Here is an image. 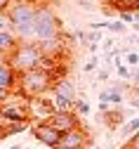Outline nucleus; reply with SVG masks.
Listing matches in <instances>:
<instances>
[{"label":"nucleus","mask_w":139,"mask_h":149,"mask_svg":"<svg viewBox=\"0 0 139 149\" xmlns=\"http://www.w3.org/2000/svg\"><path fill=\"white\" fill-rule=\"evenodd\" d=\"M134 22H139V10H137V12H134Z\"/></svg>","instance_id":"473e14b6"},{"label":"nucleus","mask_w":139,"mask_h":149,"mask_svg":"<svg viewBox=\"0 0 139 149\" xmlns=\"http://www.w3.org/2000/svg\"><path fill=\"white\" fill-rule=\"evenodd\" d=\"M12 5V0H0V12H7Z\"/></svg>","instance_id":"bb28decb"},{"label":"nucleus","mask_w":139,"mask_h":149,"mask_svg":"<svg viewBox=\"0 0 139 149\" xmlns=\"http://www.w3.org/2000/svg\"><path fill=\"white\" fill-rule=\"evenodd\" d=\"M78 7H80V10H87V12L94 10V5L90 3V0H78Z\"/></svg>","instance_id":"393cba45"},{"label":"nucleus","mask_w":139,"mask_h":149,"mask_svg":"<svg viewBox=\"0 0 139 149\" xmlns=\"http://www.w3.org/2000/svg\"><path fill=\"white\" fill-rule=\"evenodd\" d=\"M127 149H139V133H134L132 137H127Z\"/></svg>","instance_id":"5701e85b"},{"label":"nucleus","mask_w":139,"mask_h":149,"mask_svg":"<svg viewBox=\"0 0 139 149\" xmlns=\"http://www.w3.org/2000/svg\"><path fill=\"white\" fill-rule=\"evenodd\" d=\"M118 19H120L123 24H134V12H118Z\"/></svg>","instance_id":"412c9836"},{"label":"nucleus","mask_w":139,"mask_h":149,"mask_svg":"<svg viewBox=\"0 0 139 149\" xmlns=\"http://www.w3.org/2000/svg\"><path fill=\"white\" fill-rule=\"evenodd\" d=\"M0 121L5 123H31V102L19 92H10V97L0 104Z\"/></svg>","instance_id":"39448f33"},{"label":"nucleus","mask_w":139,"mask_h":149,"mask_svg":"<svg viewBox=\"0 0 139 149\" xmlns=\"http://www.w3.org/2000/svg\"><path fill=\"white\" fill-rule=\"evenodd\" d=\"M7 62L12 64V69L17 73H26L31 69H40L43 62H45V54H43V50H40L38 43H19L10 52Z\"/></svg>","instance_id":"20e7f679"},{"label":"nucleus","mask_w":139,"mask_h":149,"mask_svg":"<svg viewBox=\"0 0 139 149\" xmlns=\"http://www.w3.org/2000/svg\"><path fill=\"white\" fill-rule=\"evenodd\" d=\"M73 111H75L78 116H87L90 111H92V107H90V102H85V100H80V97H78V100H75V107H73Z\"/></svg>","instance_id":"2eb2a0df"},{"label":"nucleus","mask_w":139,"mask_h":149,"mask_svg":"<svg viewBox=\"0 0 139 149\" xmlns=\"http://www.w3.org/2000/svg\"><path fill=\"white\" fill-rule=\"evenodd\" d=\"M130 104H132V109H139V97H130Z\"/></svg>","instance_id":"7c9ffc66"},{"label":"nucleus","mask_w":139,"mask_h":149,"mask_svg":"<svg viewBox=\"0 0 139 149\" xmlns=\"http://www.w3.org/2000/svg\"><path fill=\"white\" fill-rule=\"evenodd\" d=\"M115 71H118V78H120V81L132 83V69H130L127 64H118V66H115Z\"/></svg>","instance_id":"f3484780"},{"label":"nucleus","mask_w":139,"mask_h":149,"mask_svg":"<svg viewBox=\"0 0 139 149\" xmlns=\"http://www.w3.org/2000/svg\"><path fill=\"white\" fill-rule=\"evenodd\" d=\"M64 33H66L64 31V24L57 17L52 3L40 0V5H38V14H35V43H45V40L62 38Z\"/></svg>","instance_id":"7ed1b4c3"},{"label":"nucleus","mask_w":139,"mask_h":149,"mask_svg":"<svg viewBox=\"0 0 139 149\" xmlns=\"http://www.w3.org/2000/svg\"><path fill=\"white\" fill-rule=\"evenodd\" d=\"M130 45H139V36H127V38H125Z\"/></svg>","instance_id":"c85d7f7f"},{"label":"nucleus","mask_w":139,"mask_h":149,"mask_svg":"<svg viewBox=\"0 0 139 149\" xmlns=\"http://www.w3.org/2000/svg\"><path fill=\"white\" fill-rule=\"evenodd\" d=\"M50 97H52V104L57 111H73L75 100H78V88L68 76H64V78L54 81V85L50 90Z\"/></svg>","instance_id":"423d86ee"},{"label":"nucleus","mask_w":139,"mask_h":149,"mask_svg":"<svg viewBox=\"0 0 139 149\" xmlns=\"http://www.w3.org/2000/svg\"><path fill=\"white\" fill-rule=\"evenodd\" d=\"M83 71H85V73H94V71H99V57H90V59L83 64Z\"/></svg>","instance_id":"6ab92c4d"},{"label":"nucleus","mask_w":139,"mask_h":149,"mask_svg":"<svg viewBox=\"0 0 139 149\" xmlns=\"http://www.w3.org/2000/svg\"><path fill=\"white\" fill-rule=\"evenodd\" d=\"M10 149H21V147H19V144H14V147H10Z\"/></svg>","instance_id":"72a5a7b5"},{"label":"nucleus","mask_w":139,"mask_h":149,"mask_svg":"<svg viewBox=\"0 0 139 149\" xmlns=\"http://www.w3.org/2000/svg\"><path fill=\"white\" fill-rule=\"evenodd\" d=\"M31 135L50 149H57L59 142H62V133L57 128H52L50 123H31Z\"/></svg>","instance_id":"6e6552de"},{"label":"nucleus","mask_w":139,"mask_h":149,"mask_svg":"<svg viewBox=\"0 0 139 149\" xmlns=\"http://www.w3.org/2000/svg\"><path fill=\"white\" fill-rule=\"evenodd\" d=\"M134 133H139V116H132L120 125V135L123 137H132Z\"/></svg>","instance_id":"ddd939ff"},{"label":"nucleus","mask_w":139,"mask_h":149,"mask_svg":"<svg viewBox=\"0 0 139 149\" xmlns=\"http://www.w3.org/2000/svg\"><path fill=\"white\" fill-rule=\"evenodd\" d=\"M102 50H104V52L115 50V40H113V38H104V40H102Z\"/></svg>","instance_id":"4be33fe9"},{"label":"nucleus","mask_w":139,"mask_h":149,"mask_svg":"<svg viewBox=\"0 0 139 149\" xmlns=\"http://www.w3.org/2000/svg\"><path fill=\"white\" fill-rule=\"evenodd\" d=\"M3 123H5V121H3ZM5 128H7V137H10V135H14V133H21V130L31 128V123H5Z\"/></svg>","instance_id":"a211bd4d"},{"label":"nucleus","mask_w":139,"mask_h":149,"mask_svg":"<svg viewBox=\"0 0 139 149\" xmlns=\"http://www.w3.org/2000/svg\"><path fill=\"white\" fill-rule=\"evenodd\" d=\"M17 81H19V73L12 69L10 62H3L0 64V88L7 90V92H14L17 90Z\"/></svg>","instance_id":"9d476101"},{"label":"nucleus","mask_w":139,"mask_h":149,"mask_svg":"<svg viewBox=\"0 0 139 149\" xmlns=\"http://www.w3.org/2000/svg\"><path fill=\"white\" fill-rule=\"evenodd\" d=\"M125 109L123 107H111L109 111H104L102 114V121L106 123V128L109 130H120V125L125 123Z\"/></svg>","instance_id":"9b49d317"},{"label":"nucleus","mask_w":139,"mask_h":149,"mask_svg":"<svg viewBox=\"0 0 139 149\" xmlns=\"http://www.w3.org/2000/svg\"><path fill=\"white\" fill-rule=\"evenodd\" d=\"M92 147H94V140L90 135V130L85 125H78L62 135V142L57 149H92Z\"/></svg>","instance_id":"0eeeda50"},{"label":"nucleus","mask_w":139,"mask_h":149,"mask_svg":"<svg viewBox=\"0 0 139 149\" xmlns=\"http://www.w3.org/2000/svg\"><path fill=\"white\" fill-rule=\"evenodd\" d=\"M102 40H104L102 31H97V29H90L87 31V43H102Z\"/></svg>","instance_id":"aec40b11"},{"label":"nucleus","mask_w":139,"mask_h":149,"mask_svg":"<svg viewBox=\"0 0 139 149\" xmlns=\"http://www.w3.org/2000/svg\"><path fill=\"white\" fill-rule=\"evenodd\" d=\"M106 31L118 33V36H125V33H127V26H125L120 19H113V22H106Z\"/></svg>","instance_id":"4468645a"},{"label":"nucleus","mask_w":139,"mask_h":149,"mask_svg":"<svg viewBox=\"0 0 139 149\" xmlns=\"http://www.w3.org/2000/svg\"><path fill=\"white\" fill-rule=\"evenodd\" d=\"M40 0H12L7 10L19 43H35V14Z\"/></svg>","instance_id":"f257e3e1"},{"label":"nucleus","mask_w":139,"mask_h":149,"mask_svg":"<svg viewBox=\"0 0 139 149\" xmlns=\"http://www.w3.org/2000/svg\"><path fill=\"white\" fill-rule=\"evenodd\" d=\"M5 137H7V128H5V123H3V121H0V142H3Z\"/></svg>","instance_id":"cd10ccee"},{"label":"nucleus","mask_w":139,"mask_h":149,"mask_svg":"<svg viewBox=\"0 0 139 149\" xmlns=\"http://www.w3.org/2000/svg\"><path fill=\"white\" fill-rule=\"evenodd\" d=\"M57 76H54V71L50 69H31L26 73H19V81H17V90L21 97L26 100H35V97H43L47 95V92L52 90Z\"/></svg>","instance_id":"f03ea898"},{"label":"nucleus","mask_w":139,"mask_h":149,"mask_svg":"<svg viewBox=\"0 0 139 149\" xmlns=\"http://www.w3.org/2000/svg\"><path fill=\"white\" fill-rule=\"evenodd\" d=\"M45 123H50L52 128H57L62 135L68 133V130H73V128H78V125H83L80 116H78L75 111H57V114H52Z\"/></svg>","instance_id":"1a4fd4ad"},{"label":"nucleus","mask_w":139,"mask_h":149,"mask_svg":"<svg viewBox=\"0 0 139 149\" xmlns=\"http://www.w3.org/2000/svg\"><path fill=\"white\" fill-rule=\"evenodd\" d=\"M17 45H19V38L14 36V31H12V33H0V52H3V54L10 57V52H12Z\"/></svg>","instance_id":"f8f14e48"},{"label":"nucleus","mask_w":139,"mask_h":149,"mask_svg":"<svg viewBox=\"0 0 139 149\" xmlns=\"http://www.w3.org/2000/svg\"><path fill=\"white\" fill-rule=\"evenodd\" d=\"M99 47H102L99 43H87V50H90V54H92V57H97V52H99Z\"/></svg>","instance_id":"a878e982"},{"label":"nucleus","mask_w":139,"mask_h":149,"mask_svg":"<svg viewBox=\"0 0 139 149\" xmlns=\"http://www.w3.org/2000/svg\"><path fill=\"white\" fill-rule=\"evenodd\" d=\"M7 97H10V92H7V90H3V88H0V104H3V102H5Z\"/></svg>","instance_id":"c756f323"},{"label":"nucleus","mask_w":139,"mask_h":149,"mask_svg":"<svg viewBox=\"0 0 139 149\" xmlns=\"http://www.w3.org/2000/svg\"><path fill=\"white\" fill-rule=\"evenodd\" d=\"M132 29H134V31L139 33V22H134V24H132Z\"/></svg>","instance_id":"2f4dec72"},{"label":"nucleus","mask_w":139,"mask_h":149,"mask_svg":"<svg viewBox=\"0 0 139 149\" xmlns=\"http://www.w3.org/2000/svg\"><path fill=\"white\" fill-rule=\"evenodd\" d=\"M14 26H12V19L7 12H0V33H12Z\"/></svg>","instance_id":"dca6fc26"},{"label":"nucleus","mask_w":139,"mask_h":149,"mask_svg":"<svg viewBox=\"0 0 139 149\" xmlns=\"http://www.w3.org/2000/svg\"><path fill=\"white\" fill-rule=\"evenodd\" d=\"M97 78L104 81V83H109V69H99V71H97Z\"/></svg>","instance_id":"b1692460"}]
</instances>
